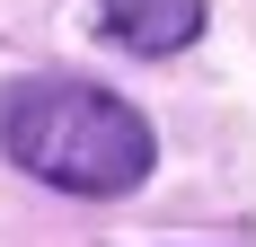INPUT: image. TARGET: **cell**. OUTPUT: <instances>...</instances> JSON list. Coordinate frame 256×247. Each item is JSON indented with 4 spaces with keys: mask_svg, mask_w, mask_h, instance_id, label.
Segmentation results:
<instances>
[{
    "mask_svg": "<svg viewBox=\"0 0 256 247\" xmlns=\"http://www.w3.org/2000/svg\"><path fill=\"white\" fill-rule=\"evenodd\" d=\"M98 18L132 53H186L204 36V0H98Z\"/></svg>",
    "mask_w": 256,
    "mask_h": 247,
    "instance_id": "obj_2",
    "label": "cell"
},
{
    "mask_svg": "<svg viewBox=\"0 0 256 247\" xmlns=\"http://www.w3.org/2000/svg\"><path fill=\"white\" fill-rule=\"evenodd\" d=\"M0 150L62 194H132L159 159L150 124L88 80H9L0 88Z\"/></svg>",
    "mask_w": 256,
    "mask_h": 247,
    "instance_id": "obj_1",
    "label": "cell"
}]
</instances>
